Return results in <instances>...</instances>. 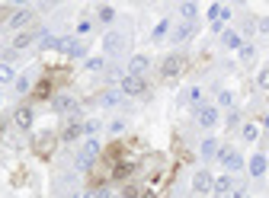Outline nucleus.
Segmentation results:
<instances>
[{"label": "nucleus", "mask_w": 269, "mask_h": 198, "mask_svg": "<svg viewBox=\"0 0 269 198\" xmlns=\"http://www.w3.org/2000/svg\"><path fill=\"white\" fill-rule=\"evenodd\" d=\"M119 93H125V96H144V93H147L144 77H132V74H122V80H119Z\"/></svg>", "instance_id": "obj_1"}, {"label": "nucleus", "mask_w": 269, "mask_h": 198, "mask_svg": "<svg viewBox=\"0 0 269 198\" xmlns=\"http://www.w3.org/2000/svg\"><path fill=\"white\" fill-rule=\"evenodd\" d=\"M96 157H99V141L90 138V141L84 144V150L77 154V169H90V163L96 160Z\"/></svg>", "instance_id": "obj_2"}, {"label": "nucleus", "mask_w": 269, "mask_h": 198, "mask_svg": "<svg viewBox=\"0 0 269 198\" xmlns=\"http://www.w3.org/2000/svg\"><path fill=\"white\" fill-rule=\"evenodd\" d=\"M55 48L64 51V54H71V58H84V54H87V45L77 42V39H58Z\"/></svg>", "instance_id": "obj_3"}, {"label": "nucleus", "mask_w": 269, "mask_h": 198, "mask_svg": "<svg viewBox=\"0 0 269 198\" xmlns=\"http://www.w3.org/2000/svg\"><path fill=\"white\" fill-rule=\"evenodd\" d=\"M186 67V58L183 54H170V58H164V67H160V74L164 77H179Z\"/></svg>", "instance_id": "obj_4"}, {"label": "nucleus", "mask_w": 269, "mask_h": 198, "mask_svg": "<svg viewBox=\"0 0 269 198\" xmlns=\"http://www.w3.org/2000/svg\"><path fill=\"white\" fill-rule=\"evenodd\" d=\"M192 189H196V195H208V192L215 189L212 173H208V169H199V173L192 176Z\"/></svg>", "instance_id": "obj_5"}, {"label": "nucleus", "mask_w": 269, "mask_h": 198, "mask_svg": "<svg viewBox=\"0 0 269 198\" xmlns=\"http://www.w3.org/2000/svg\"><path fill=\"white\" fill-rule=\"evenodd\" d=\"M234 189H237V179H234V176H218V179H215V189L212 192L218 195V198H227L234 192Z\"/></svg>", "instance_id": "obj_6"}, {"label": "nucleus", "mask_w": 269, "mask_h": 198, "mask_svg": "<svg viewBox=\"0 0 269 198\" xmlns=\"http://www.w3.org/2000/svg\"><path fill=\"white\" fill-rule=\"evenodd\" d=\"M196 121L202 128H215V125H218V109H215V106H202L196 112Z\"/></svg>", "instance_id": "obj_7"}, {"label": "nucleus", "mask_w": 269, "mask_h": 198, "mask_svg": "<svg viewBox=\"0 0 269 198\" xmlns=\"http://www.w3.org/2000/svg\"><path fill=\"white\" fill-rule=\"evenodd\" d=\"M125 48V36H119V32H109V36L103 39V51L106 54H119Z\"/></svg>", "instance_id": "obj_8"}, {"label": "nucleus", "mask_w": 269, "mask_h": 198, "mask_svg": "<svg viewBox=\"0 0 269 198\" xmlns=\"http://www.w3.org/2000/svg\"><path fill=\"white\" fill-rule=\"evenodd\" d=\"M221 163H224V169H231V173H234V169H240V166H244V157H240L237 154V150H221Z\"/></svg>", "instance_id": "obj_9"}, {"label": "nucleus", "mask_w": 269, "mask_h": 198, "mask_svg": "<svg viewBox=\"0 0 269 198\" xmlns=\"http://www.w3.org/2000/svg\"><path fill=\"white\" fill-rule=\"evenodd\" d=\"M51 109H55V112L74 115V112H77V99H71V96H55V99H51Z\"/></svg>", "instance_id": "obj_10"}, {"label": "nucleus", "mask_w": 269, "mask_h": 198, "mask_svg": "<svg viewBox=\"0 0 269 198\" xmlns=\"http://www.w3.org/2000/svg\"><path fill=\"white\" fill-rule=\"evenodd\" d=\"M29 23H32V10H29V6H19V10L10 16V26H13V29H19V26H29Z\"/></svg>", "instance_id": "obj_11"}, {"label": "nucleus", "mask_w": 269, "mask_h": 198, "mask_svg": "<svg viewBox=\"0 0 269 198\" xmlns=\"http://www.w3.org/2000/svg\"><path fill=\"white\" fill-rule=\"evenodd\" d=\"M147 64H151V61H147V54H134V58L129 61V74H132V77H141V74L147 71Z\"/></svg>", "instance_id": "obj_12"}, {"label": "nucleus", "mask_w": 269, "mask_h": 198, "mask_svg": "<svg viewBox=\"0 0 269 198\" xmlns=\"http://www.w3.org/2000/svg\"><path fill=\"white\" fill-rule=\"evenodd\" d=\"M13 121H16V128H32V109L19 106L16 112H13Z\"/></svg>", "instance_id": "obj_13"}, {"label": "nucleus", "mask_w": 269, "mask_h": 198, "mask_svg": "<svg viewBox=\"0 0 269 198\" xmlns=\"http://www.w3.org/2000/svg\"><path fill=\"white\" fill-rule=\"evenodd\" d=\"M192 36H196V23H183L173 29V42H189Z\"/></svg>", "instance_id": "obj_14"}, {"label": "nucleus", "mask_w": 269, "mask_h": 198, "mask_svg": "<svg viewBox=\"0 0 269 198\" xmlns=\"http://www.w3.org/2000/svg\"><path fill=\"white\" fill-rule=\"evenodd\" d=\"M32 42H36V32H19V36L13 39V51H23V48H29Z\"/></svg>", "instance_id": "obj_15"}, {"label": "nucleus", "mask_w": 269, "mask_h": 198, "mask_svg": "<svg viewBox=\"0 0 269 198\" xmlns=\"http://www.w3.org/2000/svg\"><path fill=\"white\" fill-rule=\"evenodd\" d=\"M263 173H266V157L257 154V157L250 160V176H263Z\"/></svg>", "instance_id": "obj_16"}, {"label": "nucleus", "mask_w": 269, "mask_h": 198, "mask_svg": "<svg viewBox=\"0 0 269 198\" xmlns=\"http://www.w3.org/2000/svg\"><path fill=\"white\" fill-rule=\"evenodd\" d=\"M215 154H218V141H215V138H205V141H202V157H205V160H212Z\"/></svg>", "instance_id": "obj_17"}, {"label": "nucleus", "mask_w": 269, "mask_h": 198, "mask_svg": "<svg viewBox=\"0 0 269 198\" xmlns=\"http://www.w3.org/2000/svg\"><path fill=\"white\" fill-rule=\"evenodd\" d=\"M10 80H16V71H13V64L0 61V83H10Z\"/></svg>", "instance_id": "obj_18"}, {"label": "nucleus", "mask_w": 269, "mask_h": 198, "mask_svg": "<svg viewBox=\"0 0 269 198\" xmlns=\"http://www.w3.org/2000/svg\"><path fill=\"white\" fill-rule=\"evenodd\" d=\"M221 42H224L227 48H244V42H240L237 32H224V36H221Z\"/></svg>", "instance_id": "obj_19"}, {"label": "nucleus", "mask_w": 269, "mask_h": 198, "mask_svg": "<svg viewBox=\"0 0 269 198\" xmlns=\"http://www.w3.org/2000/svg\"><path fill=\"white\" fill-rule=\"evenodd\" d=\"M119 99H122V93L109 90V93H103V96H99V106H119Z\"/></svg>", "instance_id": "obj_20"}, {"label": "nucleus", "mask_w": 269, "mask_h": 198, "mask_svg": "<svg viewBox=\"0 0 269 198\" xmlns=\"http://www.w3.org/2000/svg\"><path fill=\"white\" fill-rule=\"evenodd\" d=\"M80 134H84V125H80V121H71L67 131H64V141H74V138H80Z\"/></svg>", "instance_id": "obj_21"}, {"label": "nucleus", "mask_w": 269, "mask_h": 198, "mask_svg": "<svg viewBox=\"0 0 269 198\" xmlns=\"http://www.w3.org/2000/svg\"><path fill=\"white\" fill-rule=\"evenodd\" d=\"M240 134H244V141H257L260 138V128L253 125V121H247V125L240 128Z\"/></svg>", "instance_id": "obj_22"}, {"label": "nucleus", "mask_w": 269, "mask_h": 198, "mask_svg": "<svg viewBox=\"0 0 269 198\" xmlns=\"http://www.w3.org/2000/svg\"><path fill=\"white\" fill-rule=\"evenodd\" d=\"M96 13H99V23H112V19H116V10H112L109 3H103Z\"/></svg>", "instance_id": "obj_23"}, {"label": "nucleus", "mask_w": 269, "mask_h": 198, "mask_svg": "<svg viewBox=\"0 0 269 198\" xmlns=\"http://www.w3.org/2000/svg\"><path fill=\"white\" fill-rule=\"evenodd\" d=\"M179 13L186 16V23H192V19H196V13H199V6L196 3H179Z\"/></svg>", "instance_id": "obj_24"}, {"label": "nucleus", "mask_w": 269, "mask_h": 198, "mask_svg": "<svg viewBox=\"0 0 269 198\" xmlns=\"http://www.w3.org/2000/svg\"><path fill=\"white\" fill-rule=\"evenodd\" d=\"M106 61L103 58H87V71H103Z\"/></svg>", "instance_id": "obj_25"}, {"label": "nucleus", "mask_w": 269, "mask_h": 198, "mask_svg": "<svg viewBox=\"0 0 269 198\" xmlns=\"http://www.w3.org/2000/svg\"><path fill=\"white\" fill-rule=\"evenodd\" d=\"M29 86H32L29 77H16V93H29Z\"/></svg>", "instance_id": "obj_26"}, {"label": "nucleus", "mask_w": 269, "mask_h": 198, "mask_svg": "<svg viewBox=\"0 0 269 198\" xmlns=\"http://www.w3.org/2000/svg\"><path fill=\"white\" fill-rule=\"evenodd\" d=\"M231 102H234V93L231 90H221L218 93V106H231Z\"/></svg>", "instance_id": "obj_27"}, {"label": "nucleus", "mask_w": 269, "mask_h": 198, "mask_svg": "<svg viewBox=\"0 0 269 198\" xmlns=\"http://www.w3.org/2000/svg\"><path fill=\"white\" fill-rule=\"evenodd\" d=\"M87 198H112L109 189H93V192H87Z\"/></svg>", "instance_id": "obj_28"}, {"label": "nucleus", "mask_w": 269, "mask_h": 198, "mask_svg": "<svg viewBox=\"0 0 269 198\" xmlns=\"http://www.w3.org/2000/svg\"><path fill=\"white\" fill-rule=\"evenodd\" d=\"M167 29H170V19H160V23H157V29H154V39H160Z\"/></svg>", "instance_id": "obj_29"}, {"label": "nucleus", "mask_w": 269, "mask_h": 198, "mask_svg": "<svg viewBox=\"0 0 269 198\" xmlns=\"http://www.w3.org/2000/svg\"><path fill=\"white\" fill-rule=\"evenodd\" d=\"M186 99H189L192 106H199V102H202V90H199V86H192V90H189V96H186Z\"/></svg>", "instance_id": "obj_30"}, {"label": "nucleus", "mask_w": 269, "mask_h": 198, "mask_svg": "<svg viewBox=\"0 0 269 198\" xmlns=\"http://www.w3.org/2000/svg\"><path fill=\"white\" fill-rule=\"evenodd\" d=\"M48 93H51V86H48V83H39V86H36V93H32V96L45 99V96H48Z\"/></svg>", "instance_id": "obj_31"}, {"label": "nucleus", "mask_w": 269, "mask_h": 198, "mask_svg": "<svg viewBox=\"0 0 269 198\" xmlns=\"http://www.w3.org/2000/svg\"><path fill=\"white\" fill-rule=\"evenodd\" d=\"M208 16H212V23H218V19H221V3H212V6H208Z\"/></svg>", "instance_id": "obj_32"}, {"label": "nucleus", "mask_w": 269, "mask_h": 198, "mask_svg": "<svg viewBox=\"0 0 269 198\" xmlns=\"http://www.w3.org/2000/svg\"><path fill=\"white\" fill-rule=\"evenodd\" d=\"M257 83H260V86H263V90H269V67H266V71H260V77H257Z\"/></svg>", "instance_id": "obj_33"}, {"label": "nucleus", "mask_w": 269, "mask_h": 198, "mask_svg": "<svg viewBox=\"0 0 269 198\" xmlns=\"http://www.w3.org/2000/svg\"><path fill=\"white\" fill-rule=\"evenodd\" d=\"M253 54H257L253 45H244V48H240V58H244V61H253Z\"/></svg>", "instance_id": "obj_34"}, {"label": "nucleus", "mask_w": 269, "mask_h": 198, "mask_svg": "<svg viewBox=\"0 0 269 198\" xmlns=\"http://www.w3.org/2000/svg\"><path fill=\"white\" fill-rule=\"evenodd\" d=\"M122 198H138V186H125L122 189Z\"/></svg>", "instance_id": "obj_35"}, {"label": "nucleus", "mask_w": 269, "mask_h": 198, "mask_svg": "<svg viewBox=\"0 0 269 198\" xmlns=\"http://www.w3.org/2000/svg\"><path fill=\"white\" fill-rule=\"evenodd\" d=\"M96 128H99L96 119H93V121H84V131H87V134H96Z\"/></svg>", "instance_id": "obj_36"}, {"label": "nucleus", "mask_w": 269, "mask_h": 198, "mask_svg": "<svg viewBox=\"0 0 269 198\" xmlns=\"http://www.w3.org/2000/svg\"><path fill=\"white\" fill-rule=\"evenodd\" d=\"M109 131H112V134H122V131H125V121H122V119H119V121H112V125H109Z\"/></svg>", "instance_id": "obj_37"}, {"label": "nucleus", "mask_w": 269, "mask_h": 198, "mask_svg": "<svg viewBox=\"0 0 269 198\" xmlns=\"http://www.w3.org/2000/svg\"><path fill=\"white\" fill-rule=\"evenodd\" d=\"M257 29H260V32H269V16L260 19V23H257Z\"/></svg>", "instance_id": "obj_38"}, {"label": "nucleus", "mask_w": 269, "mask_h": 198, "mask_svg": "<svg viewBox=\"0 0 269 198\" xmlns=\"http://www.w3.org/2000/svg\"><path fill=\"white\" fill-rule=\"evenodd\" d=\"M227 125H231V128H234V125H240V115H237V112H231V115H227Z\"/></svg>", "instance_id": "obj_39"}, {"label": "nucleus", "mask_w": 269, "mask_h": 198, "mask_svg": "<svg viewBox=\"0 0 269 198\" xmlns=\"http://www.w3.org/2000/svg\"><path fill=\"white\" fill-rule=\"evenodd\" d=\"M263 125H266V128H269V115H263Z\"/></svg>", "instance_id": "obj_40"}, {"label": "nucleus", "mask_w": 269, "mask_h": 198, "mask_svg": "<svg viewBox=\"0 0 269 198\" xmlns=\"http://www.w3.org/2000/svg\"><path fill=\"white\" fill-rule=\"evenodd\" d=\"M74 198H77V195H74Z\"/></svg>", "instance_id": "obj_41"}]
</instances>
